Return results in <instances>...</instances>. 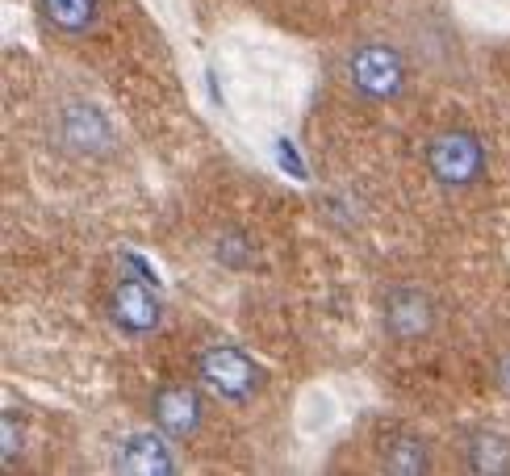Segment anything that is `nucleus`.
Listing matches in <instances>:
<instances>
[{"mask_svg":"<svg viewBox=\"0 0 510 476\" xmlns=\"http://www.w3.org/2000/svg\"><path fill=\"white\" fill-rule=\"evenodd\" d=\"M51 138H55V147L71 159H109L113 150H117V130H113L109 113L93 105V101H84V96H68V101H59L55 113H51Z\"/></svg>","mask_w":510,"mask_h":476,"instance_id":"obj_1","label":"nucleus"},{"mask_svg":"<svg viewBox=\"0 0 510 476\" xmlns=\"http://www.w3.org/2000/svg\"><path fill=\"white\" fill-rule=\"evenodd\" d=\"M197 381L206 393H214L226 406H251L263 393V367L251 359L235 343H209L206 351L197 355Z\"/></svg>","mask_w":510,"mask_h":476,"instance_id":"obj_2","label":"nucleus"},{"mask_svg":"<svg viewBox=\"0 0 510 476\" xmlns=\"http://www.w3.org/2000/svg\"><path fill=\"white\" fill-rule=\"evenodd\" d=\"M134 272H122L109 288V322L125 339H147L164 327V297L155 276L142 268V259H130Z\"/></svg>","mask_w":510,"mask_h":476,"instance_id":"obj_3","label":"nucleus"},{"mask_svg":"<svg viewBox=\"0 0 510 476\" xmlns=\"http://www.w3.org/2000/svg\"><path fill=\"white\" fill-rule=\"evenodd\" d=\"M344 76L364 101H376V105L398 101L406 93V84H410L406 59L389 42H360V46H352L344 63Z\"/></svg>","mask_w":510,"mask_h":476,"instance_id":"obj_4","label":"nucleus"},{"mask_svg":"<svg viewBox=\"0 0 510 476\" xmlns=\"http://www.w3.org/2000/svg\"><path fill=\"white\" fill-rule=\"evenodd\" d=\"M427 172L448 192H465L485 176V142L465 125L440 130L427 142Z\"/></svg>","mask_w":510,"mask_h":476,"instance_id":"obj_5","label":"nucleus"},{"mask_svg":"<svg viewBox=\"0 0 510 476\" xmlns=\"http://www.w3.org/2000/svg\"><path fill=\"white\" fill-rule=\"evenodd\" d=\"M176 439L164 435L159 426L155 431H134L125 435L113 451V472H125V476H172L180 472V460H176Z\"/></svg>","mask_w":510,"mask_h":476,"instance_id":"obj_6","label":"nucleus"},{"mask_svg":"<svg viewBox=\"0 0 510 476\" xmlns=\"http://www.w3.org/2000/svg\"><path fill=\"white\" fill-rule=\"evenodd\" d=\"M151 418H155V426H159L164 435H172L176 443L180 439H193L197 431L206 426V397H201L197 384L172 381V384H164V389H155Z\"/></svg>","mask_w":510,"mask_h":476,"instance_id":"obj_7","label":"nucleus"},{"mask_svg":"<svg viewBox=\"0 0 510 476\" xmlns=\"http://www.w3.org/2000/svg\"><path fill=\"white\" fill-rule=\"evenodd\" d=\"M435 330V301L414 285H401L385 297V335L393 343H418Z\"/></svg>","mask_w":510,"mask_h":476,"instance_id":"obj_8","label":"nucleus"},{"mask_svg":"<svg viewBox=\"0 0 510 476\" xmlns=\"http://www.w3.org/2000/svg\"><path fill=\"white\" fill-rule=\"evenodd\" d=\"M34 9H38L42 26L59 34V38H84V34H93L101 26V13H105V4L101 0H34Z\"/></svg>","mask_w":510,"mask_h":476,"instance_id":"obj_9","label":"nucleus"},{"mask_svg":"<svg viewBox=\"0 0 510 476\" xmlns=\"http://www.w3.org/2000/svg\"><path fill=\"white\" fill-rule=\"evenodd\" d=\"M381 468L393 476H423L435 468V460H431L427 439L410 435V431H398V435H389L381 443Z\"/></svg>","mask_w":510,"mask_h":476,"instance_id":"obj_10","label":"nucleus"},{"mask_svg":"<svg viewBox=\"0 0 510 476\" xmlns=\"http://www.w3.org/2000/svg\"><path fill=\"white\" fill-rule=\"evenodd\" d=\"M473 472H510V435L502 431H473L465 443Z\"/></svg>","mask_w":510,"mask_h":476,"instance_id":"obj_11","label":"nucleus"},{"mask_svg":"<svg viewBox=\"0 0 510 476\" xmlns=\"http://www.w3.org/2000/svg\"><path fill=\"white\" fill-rule=\"evenodd\" d=\"M218 259H222V263H231V268H247L251 259H255V246H251L247 234L226 230L218 238Z\"/></svg>","mask_w":510,"mask_h":476,"instance_id":"obj_12","label":"nucleus"},{"mask_svg":"<svg viewBox=\"0 0 510 476\" xmlns=\"http://www.w3.org/2000/svg\"><path fill=\"white\" fill-rule=\"evenodd\" d=\"M26 443V426H17V409H4V418H0V456H4V468H13L17 451Z\"/></svg>","mask_w":510,"mask_h":476,"instance_id":"obj_13","label":"nucleus"},{"mask_svg":"<svg viewBox=\"0 0 510 476\" xmlns=\"http://www.w3.org/2000/svg\"><path fill=\"white\" fill-rule=\"evenodd\" d=\"M494 381H498V389L510 397V351H502L498 355V364H494Z\"/></svg>","mask_w":510,"mask_h":476,"instance_id":"obj_14","label":"nucleus"}]
</instances>
